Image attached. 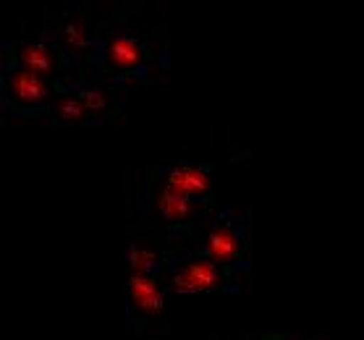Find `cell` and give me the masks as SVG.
<instances>
[{
    "label": "cell",
    "mask_w": 364,
    "mask_h": 340,
    "mask_svg": "<svg viewBox=\"0 0 364 340\" xmlns=\"http://www.w3.org/2000/svg\"><path fill=\"white\" fill-rule=\"evenodd\" d=\"M249 270V262L239 267H223L205 257L202 251H189V254H178V257L166 259V273L171 278V290L173 293H231L239 288L241 273Z\"/></svg>",
    "instance_id": "cell-1"
},
{
    "label": "cell",
    "mask_w": 364,
    "mask_h": 340,
    "mask_svg": "<svg viewBox=\"0 0 364 340\" xmlns=\"http://www.w3.org/2000/svg\"><path fill=\"white\" fill-rule=\"evenodd\" d=\"M155 58L152 42L132 29H110L95 40V68L110 79L124 76H141L149 71V63Z\"/></svg>",
    "instance_id": "cell-2"
},
{
    "label": "cell",
    "mask_w": 364,
    "mask_h": 340,
    "mask_svg": "<svg viewBox=\"0 0 364 340\" xmlns=\"http://www.w3.org/2000/svg\"><path fill=\"white\" fill-rule=\"evenodd\" d=\"M141 209L155 223H163L171 231V236H191L197 225H207V212L199 207V202H191L173 189H168L166 181L158 173H152L141 189Z\"/></svg>",
    "instance_id": "cell-3"
},
{
    "label": "cell",
    "mask_w": 364,
    "mask_h": 340,
    "mask_svg": "<svg viewBox=\"0 0 364 340\" xmlns=\"http://www.w3.org/2000/svg\"><path fill=\"white\" fill-rule=\"evenodd\" d=\"M0 92H3V108L16 116H40L53 108V94H58L53 82L26 71L18 63H6L0 74Z\"/></svg>",
    "instance_id": "cell-4"
},
{
    "label": "cell",
    "mask_w": 364,
    "mask_h": 340,
    "mask_svg": "<svg viewBox=\"0 0 364 340\" xmlns=\"http://www.w3.org/2000/svg\"><path fill=\"white\" fill-rule=\"evenodd\" d=\"M249 220L236 209H220L213 220H207L205 236H202V251L205 257L223 267H239L244 265V241H247Z\"/></svg>",
    "instance_id": "cell-5"
},
{
    "label": "cell",
    "mask_w": 364,
    "mask_h": 340,
    "mask_svg": "<svg viewBox=\"0 0 364 340\" xmlns=\"http://www.w3.org/2000/svg\"><path fill=\"white\" fill-rule=\"evenodd\" d=\"M11 60L18 63V66H24L26 71H34V74L42 76V79H48V82H55L58 87H60V82L66 79L68 71H71L66 50L60 48V42L50 40L48 34H42L40 40H34V42L16 45Z\"/></svg>",
    "instance_id": "cell-6"
},
{
    "label": "cell",
    "mask_w": 364,
    "mask_h": 340,
    "mask_svg": "<svg viewBox=\"0 0 364 340\" xmlns=\"http://www.w3.org/2000/svg\"><path fill=\"white\" fill-rule=\"evenodd\" d=\"M163 312H166V299L158 285V278L132 273L126 285V319L134 327L144 330L147 324L160 319Z\"/></svg>",
    "instance_id": "cell-7"
},
{
    "label": "cell",
    "mask_w": 364,
    "mask_h": 340,
    "mask_svg": "<svg viewBox=\"0 0 364 340\" xmlns=\"http://www.w3.org/2000/svg\"><path fill=\"white\" fill-rule=\"evenodd\" d=\"M158 175L166 181L168 189L181 194L186 199L205 204L210 202V191H213V178L205 165H194V163H178V165L160 168Z\"/></svg>",
    "instance_id": "cell-8"
},
{
    "label": "cell",
    "mask_w": 364,
    "mask_h": 340,
    "mask_svg": "<svg viewBox=\"0 0 364 340\" xmlns=\"http://www.w3.org/2000/svg\"><path fill=\"white\" fill-rule=\"evenodd\" d=\"M68 89L76 92V97H79V102L84 105L90 121H102V118H110L116 113L113 92H110L108 87H102V84L84 82V84H71Z\"/></svg>",
    "instance_id": "cell-9"
},
{
    "label": "cell",
    "mask_w": 364,
    "mask_h": 340,
    "mask_svg": "<svg viewBox=\"0 0 364 340\" xmlns=\"http://www.w3.org/2000/svg\"><path fill=\"white\" fill-rule=\"evenodd\" d=\"M166 254H160L155 246H149L144 241H132L129 246V267L136 275H152L158 278L166 270Z\"/></svg>",
    "instance_id": "cell-10"
}]
</instances>
